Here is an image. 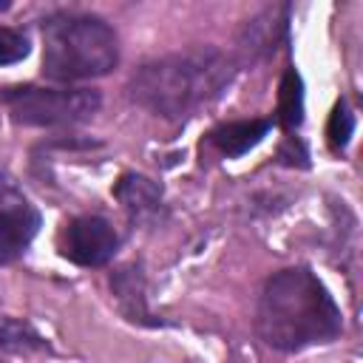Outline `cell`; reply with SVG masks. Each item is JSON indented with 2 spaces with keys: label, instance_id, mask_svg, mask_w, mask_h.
<instances>
[{
  "label": "cell",
  "instance_id": "cell-1",
  "mask_svg": "<svg viewBox=\"0 0 363 363\" xmlns=\"http://www.w3.org/2000/svg\"><path fill=\"white\" fill-rule=\"evenodd\" d=\"M343 320L329 289L303 267H289L264 281L255 309L258 337L278 352H301L329 343L340 335Z\"/></svg>",
  "mask_w": 363,
  "mask_h": 363
},
{
  "label": "cell",
  "instance_id": "cell-2",
  "mask_svg": "<svg viewBox=\"0 0 363 363\" xmlns=\"http://www.w3.org/2000/svg\"><path fill=\"white\" fill-rule=\"evenodd\" d=\"M235 65L218 48H196L150 60L128 79V94L145 111L164 119H184L210 105L230 82Z\"/></svg>",
  "mask_w": 363,
  "mask_h": 363
},
{
  "label": "cell",
  "instance_id": "cell-3",
  "mask_svg": "<svg viewBox=\"0 0 363 363\" xmlns=\"http://www.w3.org/2000/svg\"><path fill=\"white\" fill-rule=\"evenodd\" d=\"M119 62V40L96 14L57 11L43 23V74L60 82L105 77Z\"/></svg>",
  "mask_w": 363,
  "mask_h": 363
},
{
  "label": "cell",
  "instance_id": "cell-4",
  "mask_svg": "<svg viewBox=\"0 0 363 363\" xmlns=\"http://www.w3.org/2000/svg\"><path fill=\"white\" fill-rule=\"evenodd\" d=\"M0 102L9 108L17 125H31V128L77 125L99 111V94L85 88L17 85V88H3Z\"/></svg>",
  "mask_w": 363,
  "mask_h": 363
},
{
  "label": "cell",
  "instance_id": "cell-5",
  "mask_svg": "<svg viewBox=\"0 0 363 363\" xmlns=\"http://www.w3.org/2000/svg\"><path fill=\"white\" fill-rule=\"evenodd\" d=\"M119 235L102 216H79L62 230V255L79 267H102L113 258Z\"/></svg>",
  "mask_w": 363,
  "mask_h": 363
},
{
  "label": "cell",
  "instance_id": "cell-6",
  "mask_svg": "<svg viewBox=\"0 0 363 363\" xmlns=\"http://www.w3.org/2000/svg\"><path fill=\"white\" fill-rule=\"evenodd\" d=\"M40 230V213L26 201H11L0 207V264L17 261Z\"/></svg>",
  "mask_w": 363,
  "mask_h": 363
},
{
  "label": "cell",
  "instance_id": "cell-7",
  "mask_svg": "<svg viewBox=\"0 0 363 363\" xmlns=\"http://www.w3.org/2000/svg\"><path fill=\"white\" fill-rule=\"evenodd\" d=\"M113 196L133 221H153L162 210L159 184L139 173H122L119 182L113 184Z\"/></svg>",
  "mask_w": 363,
  "mask_h": 363
},
{
  "label": "cell",
  "instance_id": "cell-8",
  "mask_svg": "<svg viewBox=\"0 0 363 363\" xmlns=\"http://www.w3.org/2000/svg\"><path fill=\"white\" fill-rule=\"evenodd\" d=\"M269 128H272L269 119H238V122H224V125L213 128L207 139L221 156L235 159V156H244L247 150H252L269 133Z\"/></svg>",
  "mask_w": 363,
  "mask_h": 363
},
{
  "label": "cell",
  "instance_id": "cell-9",
  "mask_svg": "<svg viewBox=\"0 0 363 363\" xmlns=\"http://www.w3.org/2000/svg\"><path fill=\"white\" fill-rule=\"evenodd\" d=\"M278 122L286 130H295L303 122V82L295 68H286L278 88Z\"/></svg>",
  "mask_w": 363,
  "mask_h": 363
},
{
  "label": "cell",
  "instance_id": "cell-10",
  "mask_svg": "<svg viewBox=\"0 0 363 363\" xmlns=\"http://www.w3.org/2000/svg\"><path fill=\"white\" fill-rule=\"evenodd\" d=\"M113 295L122 306V312L130 320H145L147 318V306H145V295H142V275L136 267H125L116 272V278H111Z\"/></svg>",
  "mask_w": 363,
  "mask_h": 363
},
{
  "label": "cell",
  "instance_id": "cell-11",
  "mask_svg": "<svg viewBox=\"0 0 363 363\" xmlns=\"http://www.w3.org/2000/svg\"><path fill=\"white\" fill-rule=\"evenodd\" d=\"M0 346L9 352H31V349H43V340L28 323L0 320Z\"/></svg>",
  "mask_w": 363,
  "mask_h": 363
},
{
  "label": "cell",
  "instance_id": "cell-12",
  "mask_svg": "<svg viewBox=\"0 0 363 363\" xmlns=\"http://www.w3.org/2000/svg\"><path fill=\"white\" fill-rule=\"evenodd\" d=\"M352 133H354V113L349 111L346 102H337V105L332 108V116H329V125H326L329 147H332L335 153H340V150L349 145Z\"/></svg>",
  "mask_w": 363,
  "mask_h": 363
},
{
  "label": "cell",
  "instance_id": "cell-13",
  "mask_svg": "<svg viewBox=\"0 0 363 363\" xmlns=\"http://www.w3.org/2000/svg\"><path fill=\"white\" fill-rule=\"evenodd\" d=\"M28 57V37L17 28L0 26V65H11Z\"/></svg>",
  "mask_w": 363,
  "mask_h": 363
},
{
  "label": "cell",
  "instance_id": "cell-14",
  "mask_svg": "<svg viewBox=\"0 0 363 363\" xmlns=\"http://www.w3.org/2000/svg\"><path fill=\"white\" fill-rule=\"evenodd\" d=\"M11 196H17L14 184H11L6 176H0V201H6V199H11Z\"/></svg>",
  "mask_w": 363,
  "mask_h": 363
}]
</instances>
